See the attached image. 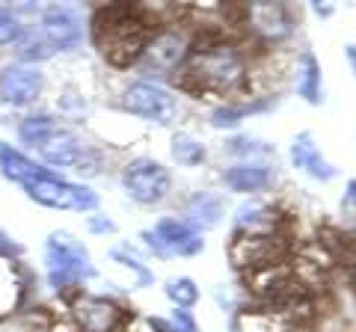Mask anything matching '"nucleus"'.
Wrapping results in <instances>:
<instances>
[{"label":"nucleus","instance_id":"e433bc0d","mask_svg":"<svg viewBox=\"0 0 356 332\" xmlns=\"http://www.w3.org/2000/svg\"><path fill=\"white\" fill-rule=\"evenodd\" d=\"M344 57H348L350 69H353V74H356V45H348V48H344Z\"/></svg>","mask_w":356,"mask_h":332},{"label":"nucleus","instance_id":"c756f323","mask_svg":"<svg viewBox=\"0 0 356 332\" xmlns=\"http://www.w3.org/2000/svg\"><path fill=\"white\" fill-rule=\"evenodd\" d=\"M166 332H199V324H196V317L191 315V308H172Z\"/></svg>","mask_w":356,"mask_h":332},{"label":"nucleus","instance_id":"0eeeda50","mask_svg":"<svg viewBox=\"0 0 356 332\" xmlns=\"http://www.w3.org/2000/svg\"><path fill=\"white\" fill-rule=\"evenodd\" d=\"M122 184L128 196L140 205H158L172 190V175L163 163L152 158H137L122 169Z\"/></svg>","mask_w":356,"mask_h":332},{"label":"nucleus","instance_id":"473e14b6","mask_svg":"<svg viewBox=\"0 0 356 332\" xmlns=\"http://www.w3.org/2000/svg\"><path fill=\"white\" fill-rule=\"evenodd\" d=\"M86 229L92 231V235H113V231H116L113 219H107V217H102V214L86 217Z\"/></svg>","mask_w":356,"mask_h":332},{"label":"nucleus","instance_id":"6e6552de","mask_svg":"<svg viewBox=\"0 0 356 332\" xmlns=\"http://www.w3.org/2000/svg\"><path fill=\"white\" fill-rule=\"evenodd\" d=\"M39 154H42L44 163L57 166V169H77V172H86V175L98 172L95 151L89 149L77 134H72L69 128L54 131V134L39 146Z\"/></svg>","mask_w":356,"mask_h":332},{"label":"nucleus","instance_id":"a878e982","mask_svg":"<svg viewBox=\"0 0 356 332\" xmlns=\"http://www.w3.org/2000/svg\"><path fill=\"white\" fill-rule=\"evenodd\" d=\"M226 151L232 154V158H238V160H264V158H276L273 149L267 146L264 140L259 137H232L226 142Z\"/></svg>","mask_w":356,"mask_h":332},{"label":"nucleus","instance_id":"bb28decb","mask_svg":"<svg viewBox=\"0 0 356 332\" xmlns=\"http://www.w3.org/2000/svg\"><path fill=\"white\" fill-rule=\"evenodd\" d=\"M255 110H264V104H232V101H226V104H220L214 113H211V125L214 128H241V122L247 119L250 113H255Z\"/></svg>","mask_w":356,"mask_h":332},{"label":"nucleus","instance_id":"72a5a7b5","mask_svg":"<svg viewBox=\"0 0 356 332\" xmlns=\"http://www.w3.org/2000/svg\"><path fill=\"white\" fill-rule=\"evenodd\" d=\"M341 208L348 214H356V179H350L344 184V199H341Z\"/></svg>","mask_w":356,"mask_h":332},{"label":"nucleus","instance_id":"ddd939ff","mask_svg":"<svg viewBox=\"0 0 356 332\" xmlns=\"http://www.w3.org/2000/svg\"><path fill=\"white\" fill-rule=\"evenodd\" d=\"M288 160H291L294 169L309 175L312 181L330 184V181L339 179V169L324 158V151H321V146L315 142V137H312L309 131H303V134H297L291 140V146H288Z\"/></svg>","mask_w":356,"mask_h":332},{"label":"nucleus","instance_id":"1a4fd4ad","mask_svg":"<svg viewBox=\"0 0 356 332\" xmlns=\"http://www.w3.org/2000/svg\"><path fill=\"white\" fill-rule=\"evenodd\" d=\"M191 48H193V42L184 36V30L163 27L149 39V45L140 60L149 72H178L184 65Z\"/></svg>","mask_w":356,"mask_h":332},{"label":"nucleus","instance_id":"423d86ee","mask_svg":"<svg viewBox=\"0 0 356 332\" xmlns=\"http://www.w3.org/2000/svg\"><path fill=\"white\" fill-rule=\"evenodd\" d=\"M122 107L128 110L131 116H140L152 122V125H172L175 116H178V101L175 95L166 90L161 83H152V81H137L125 90V98H122Z\"/></svg>","mask_w":356,"mask_h":332},{"label":"nucleus","instance_id":"c9c22d12","mask_svg":"<svg viewBox=\"0 0 356 332\" xmlns=\"http://www.w3.org/2000/svg\"><path fill=\"white\" fill-rule=\"evenodd\" d=\"M312 13H315L318 18H330L332 15V6L330 3H312Z\"/></svg>","mask_w":356,"mask_h":332},{"label":"nucleus","instance_id":"f257e3e1","mask_svg":"<svg viewBox=\"0 0 356 332\" xmlns=\"http://www.w3.org/2000/svg\"><path fill=\"white\" fill-rule=\"evenodd\" d=\"M181 86L196 95H241L247 90V57L238 45L208 36L191 48L184 65L175 72Z\"/></svg>","mask_w":356,"mask_h":332},{"label":"nucleus","instance_id":"4468645a","mask_svg":"<svg viewBox=\"0 0 356 332\" xmlns=\"http://www.w3.org/2000/svg\"><path fill=\"white\" fill-rule=\"evenodd\" d=\"M72 312L83 332H119V326L125 324L122 306L107 297H77Z\"/></svg>","mask_w":356,"mask_h":332},{"label":"nucleus","instance_id":"f03ea898","mask_svg":"<svg viewBox=\"0 0 356 332\" xmlns=\"http://www.w3.org/2000/svg\"><path fill=\"white\" fill-rule=\"evenodd\" d=\"M154 24L143 9L134 6H107L95 15V42L102 48L104 60L113 65H131L143 57Z\"/></svg>","mask_w":356,"mask_h":332},{"label":"nucleus","instance_id":"7c9ffc66","mask_svg":"<svg viewBox=\"0 0 356 332\" xmlns=\"http://www.w3.org/2000/svg\"><path fill=\"white\" fill-rule=\"evenodd\" d=\"M21 33H24V30L18 27V21L9 15L3 6H0V48L9 45V42H18V39H21Z\"/></svg>","mask_w":356,"mask_h":332},{"label":"nucleus","instance_id":"9d476101","mask_svg":"<svg viewBox=\"0 0 356 332\" xmlns=\"http://www.w3.org/2000/svg\"><path fill=\"white\" fill-rule=\"evenodd\" d=\"M250 33L264 42H282L294 33V18L285 3H250L241 9Z\"/></svg>","mask_w":356,"mask_h":332},{"label":"nucleus","instance_id":"6ab92c4d","mask_svg":"<svg viewBox=\"0 0 356 332\" xmlns=\"http://www.w3.org/2000/svg\"><path fill=\"white\" fill-rule=\"evenodd\" d=\"M276 229V211L270 205L250 199L238 205L235 211V235H273Z\"/></svg>","mask_w":356,"mask_h":332},{"label":"nucleus","instance_id":"20e7f679","mask_svg":"<svg viewBox=\"0 0 356 332\" xmlns=\"http://www.w3.org/2000/svg\"><path fill=\"white\" fill-rule=\"evenodd\" d=\"M24 190L33 202H39L44 208H57V211H95L98 208L95 190L74 181H65L54 169H42L36 179H30L24 184Z\"/></svg>","mask_w":356,"mask_h":332},{"label":"nucleus","instance_id":"c85d7f7f","mask_svg":"<svg viewBox=\"0 0 356 332\" xmlns=\"http://www.w3.org/2000/svg\"><path fill=\"white\" fill-rule=\"evenodd\" d=\"M241 329L243 332H285L280 326V317L270 315V312H243Z\"/></svg>","mask_w":356,"mask_h":332},{"label":"nucleus","instance_id":"393cba45","mask_svg":"<svg viewBox=\"0 0 356 332\" xmlns=\"http://www.w3.org/2000/svg\"><path fill=\"white\" fill-rule=\"evenodd\" d=\"M18 300H21V279L13 264L0 256V317L6 312H13Z\"/></svg>","mask_w":356,"mask_h":332},{"label":"nucleus","instance_id":"9b49d317","mask_svg":"<svg viewBox=\"0 0 356 332\" xmlns=\"http://www.w3.org/2000/svg\"><path fill=\"white\" fill-rule=\"evenodd\" d=\"M44 90V74L33 65H6L0 72V101L9 107H27Z\"/></svg>","mask_w":356,"mask_h":332},{"label":"nucleus","instance_id":"412c9836","mask_svg":"<svg viewBox=\"0 0 356 332\" xmlns=\"http://www.w3.org/2000/svg\"><path fill=\"white\" fill-rule=\"evenodd\" d=\"M170 154H172V160L178 166H184V169H196V166H202L208 160L205 142H199L193 134H184V131H178V134L172 137Z\"/></svg>","mask_w":356,"mask_h":332},{"label":"nucleus","instance_id":"2eb2a0df","mask_svg":"<svg viewBox=\"0 0 356 332\" xmlns=\"http://www.w3.org/2000/svg\"><path fill=\"white\" fill-rule=\"evenodd\" d=\"M273 166L267 160H238L222 169V184L232 193H243V196H255L273 187Z\"/></svg>","mask_w":356,"mask_h":332},{"label":"nucleus","instance_id":"7ed1b4c3","mask_svg":"<svg viewBox=\"0 0 356 332\" xmlns=\"http://www.w3.org/2000/svg\"><path fill=\"white\" fill-rule=\"evenodd\" d=\"M44 267H48L51 288L60 294L74 291L77 285H83L95 276L92 256L69 231H54L48 238V243H44Z\"/></svg>","mask_w":356,"mask_h":332},{"label":"nucleus","instance_id":"dca6fc26","mask_svg":"<svg viewBox=\"0 0 356 332\" xmlns=\"http://www.w3.org/2000/svg\"><path fill=\"white\" fill-rule=\"evenodd\" d=\"M42 30H44V39L51 42V48H60V51H74L83 42V24L74 9H69V6L44 9Z\"/></svg>","mask_w":356,"mask_h":332},{"label":"nucleus","instance_id":"f3484780","mask_svg":"<svg viewBox=\"0 0 356 332\" xmlns=\"http://www.w3.org/2000/svg\"><path fill=\"white\" fill-rule=\"evenodd\" d=\"M222 217H226V211H222V199L217 193H211V190H199V193H193L191 199H187L181 219L191 223L199 235H202V231L217 229L222 223Z\"/></svg>","mask_w":356,"mask_h":332},{"label":"nucleus","instance_id":"aec40b11","mask_svg":"<svg viewBox=\"0 0 356 332\" xmlns=\"http://www.w3.org/2000/svg\"><path fill=\"white\" fill-rule=\"evenodd\" d=\"M42 169H44V166L33 163L27 154H21L18 149L6 146V142H0V172H3L9 181H15V184L24 187L30 179H36Z\"/></svg>","mask_w":356,"mask_h":332},{"label":"nucleus","instance_id":"5701e85b","mask_svg":"<svg viewBox=\"0 0 356 332\" xmlns=\"http://www.w3.org/2000/svg\"><path fill=\"white\" fill-rule=\"evenodd\" d=\"M163 294L175 308H193L199 303V297H202L199 294V285L191 276H172V279H166Z\"/></svg>","mask_w":356,"mask_h":332},{"label":"nucleus","instance_id":"f704fd0d","mask_svg":"<svg viewBox=\"0 0 356 332\" xmlns=\"http://www.w3.org/2000/svg\"><path fill=\"white\" fill-rule=\"evenodd\" d=\"M0 256H3V258H9V256H21V247H18V243L9 238V235H3V231H0Z\"/></svg>","mask_w":356,"mask_h":332},{"label":"nucleus","instance_id":"cd10ccee","mask_svg":"<svg viewBox=\"0 0 356 332\" xmlns=\"http://www.w3.org/2000/svg\"><path fill=\"white\" fill-rule=\"evenodd\" d=\"M51 53H54V48H51V42L44 39V33H42V36H39V33H21L18 57L24 63H42V60H48Z\"/></svg>","mask_w":356,"mask_h":332},{"label":"nucleus","instance_id":"a211bd4d","mask_svg":"<svg viewBox=\"0 0 356 332\" xmlns=\"http://www.w3.org/2000/svg\"><path fill=\"white\" fill-rule=\"evenodd\" d=\"M297 95L303 98L306 104L318 107L324 104V72H321V63L312 51H303L297 60V81H294Z\"/></svg>","mask_w":356,"mask_h":332},{"label":"nucleus","instance_id":"39448f33","mask_svg":"<svg viewBox=\"0 0 356 332\" xmlns=\"http://www.w3.org/2000/svg\"><path fill=\"white\" fill-rule=\"evenodd\" d=\"M146 240V247L161 258H193L205 249V238L199 231L184 223L181 217H161L152 229L140 235Z\"/></svg>","mask_w":356,"mask_h":332},{"label":"nucleus","instance_id":"2f4dec72","mask_svg":"<svg viewBox=\"0 0 356 332\" xmlns=\"http://www.w3.org/2000/svg\"><path fill=\"white\" fill-rule=\"evenodd\" d=\"M158 320H149V317H140V315H134V317H125V324L119 326V332H158Z\"/></svg>","mask_w":356,"mask_h":332},{"label":"nucleus","instance_id":"4be33fe9","mask_svg":"<svg viewBox=\"0 0 356 332\" xmlns=\"http://www.w3.org/2000/svg\"><path fill=\"white\" fill-rule=\"evenodd\" d=\"M57 128H60V122L54 119V116H48V113H33V116H27L18 125V137H21V142H27V146H36L39 149Z\"/></svg>","mask_w":356,"mask_h":332},{"label":"nucleus","instance_id":"f8f14e48","mask_svg":"<svg viewBox=\"0 0 356 332\" xmlns=\"http://www.w3.org/2000/svg\"><path fill=\"white\" fill-rule=\"evenodd\" d=\"M282 243L276 235H235L229 243V258L235 267L241 270H255L264 267V264L280 261Z\"/></svg>","mask_w":356,"mask_h":332},{"label":"nucleus","instance_id":"b1692460","mask_svg":"<svg viewBox=\"0 0 356 332\" xmlns=\"http://www.w3.org/2000/svg\"><path fill=\"white\" fill-rule=\"evenodd\" d=\"M110 258H113L119 267H125L128 273H134V282H131V288H146V285H152L154 282V273L146 267V264H143L137 256H134V249L131 247H125V243H122V247H113L110 249Z\"/></svg>","mask_w":356,"mask_h":332}]
</instances>
